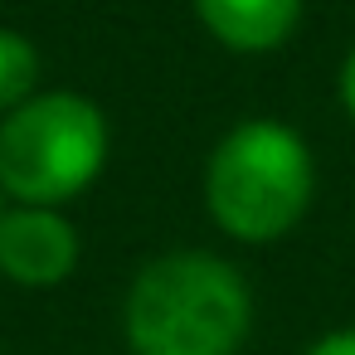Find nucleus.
<instances>
[{"instance_id":"obj_1","label":"nucleus","mask_w":355,"mask_h":355,"mask_svg":"<svg viewBox=\"0 0 355 355\" xmlns=\"http://www.w3.org/2000/svg\"><path fill=\"white\" fill-rule=\"evenodd\" d=\"M248 282L205 248H175L151 258L127 292L132 355H234L248 336Z\"/></svg>"},{"instance_id":"obj_2","label":"nucleus","mask_w":355,"mask_h":355,"mask_svg":"<svg viewBox=\"0 0 355 355\" xmlns=\"http://www.w3.org/2000/svg\"><path fill=\"white\" fill-rule=\"evenodd\" d=\"M311 151L282 122H243L234 127L205 171V205L214 224L243 243L282 239L311 205Z\"/></svg>"},{"instance_id":"obj_3","label":"nucleus","mask_w":355,"mask_h":355,"mask_svg":"<svg viewBox=\"0 0 355 355\" xmlns=\"http://www.w3.org/2000/svg\"><path fill=\"white\" fill-rule=\"evenodd\" d=\"M107 122L83 93H40L0 122V190L20 205L54 209L98 180Z\"/></svg>"},{"instance_id":"obj_4","label":"nucleus","mask_w":355,"mask_h":355,"mask_svg":"<svg viewBox=\"0 0 355 355\" xmlns=\"http://www.w3.org/2000/svg\"><path fill=\"white\" fill-rule=\"evenodd\" d=\"M78 268V234L64 214L20 205L0 214V272L20 287H59Z\"/></svg>"},{"instance_id":"obj_5","label":"nucleus","mask_w":355,"mask_h":355,"mask_svg":"<svg viewBox=\"0 0 355 355\" xmlns=\"http://www.w3.org/2000/svg\"><path fill=\"white\" fill-rule=\"evenodd\" d=\"M195 10L219 44L239 54H263L297 30L302 0H195Z\"/></svg>"},{"instance_id":"obj_6","label":"nucleus","mask_w":355,"mask_h":355,"mask_svg":"<svg viewBox=\"0 0 355 355\" xmlns=\"http://www.w3.org/2000/svg\"><path fill=\"white\" fill-rule=\"evenodd\" d=\"M35 78H40L35 44L15 30H0V112H15L20 103H30Z\"/></svg>"},{"instance_id":"obj_7","label":"nucleus","mask_w":355,"mask_h":355,"mask_svg":"<svg viewBox=\"0 0 355 355\" xmlns=\"http://www.w3.org/2000/svg\"><path fill=\"white\" fill-rule=\"evenodd\" d=\"M306 355H355V326H345V331H331V336H321Z\"/></svg>"},{"instance_id":"obj_8","label":"nucleus","mask_w":355,"mask_h":355,"mask_svg":"<svg viewBox=\"0 0 355 355\" xmlns=\"http://www.w3.org/2000/svg\"><path fill=\"white\" fill-rule=\"evenodd\" d=\"M340 103H345V112H350V122H355V49H350L345 64H340Z\"/></svg>"},{"instance_id":"obj_9","label":"nucleus","mask_w":355,"mask_h":355,"mask_svg":"<svg viewBox=\"0 0 355 355\" xmlns=\"http://www.w3.org/2000/svg\"><path fill=\"white\" fill-rule=\"evenodd\" d=\"M0 214H6V209H0Z\"/></svg>"}]
</instances>
